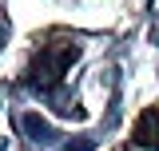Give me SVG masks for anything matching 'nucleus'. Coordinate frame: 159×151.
I'll list each match as a JSON object with an SVG mask.
<instances>
[{"instance_id":"f257e3e1","label":"nucleus","mask_w":159,"mask_h":151,"mask_svg":"<svg viewBox=\"0 0 159 151\" xmlns=\"http://www.w3.org/2000/svg\"><path fill=\"white\" fill-rule=\"evenodd\" d=\"M80 56V44L76 40H60V44H44L40 48V56L32 60V68H28V84L32 88H56L60 76L68 72V64Z\"/></svg>"},{"instance_id":"f03ea898","label":"nucleus","mask_w":159,"mask_h":151,"mask_svg":"<svg viewBox=\"0 0 159 151\" xmlns=\"http://www.w3.org/2000/svg\"><path fill=\"white\" fill-rule=\"evenodd\" d=\"M131 139H135L139 147L159 151V108H143V112H139L135 127H131Z\"/></svg>"},{"instance_id":"7ed1b4c3","label":"nucleus","mask_w":159,"mask_h":151,"mask_svg":"<svg viewBox=\"0 0 159 151\" xmlns=\"http://www.w3.org/2000/svg\"><path fill=\"white\" fill-rule=\"evenodd\" d=\"M24 127L36 135V139H48V123H44L40 115H28V119H24Z\"/></svg>"},{"instance_id":"20e7f679","label":"nucleus","mask_w":159,"mask_h":151,"mask_svg":"<svg viewBox=\"0 0 159 151\" xmlns=\"http://www.w3.org/2000/svg\"><path fill=\"white\" fill-rule=\"evenodd\" d=\"M64 151H92V139H76V143H68Z\"/></svg>"},{"instance_id":"39448f33","label":"nucleus","mask_w":159,"mask_h":151,"mask_svg":"<svg viewBox=\"0 0 159 151\" xmlns=\"http://www.w3.org/2000/svg\"><path fill=\"white\" fill-rule=\"evenodd\" d=\"M119 151H127V147H119Z\"/></svg>"}]
</instances>
